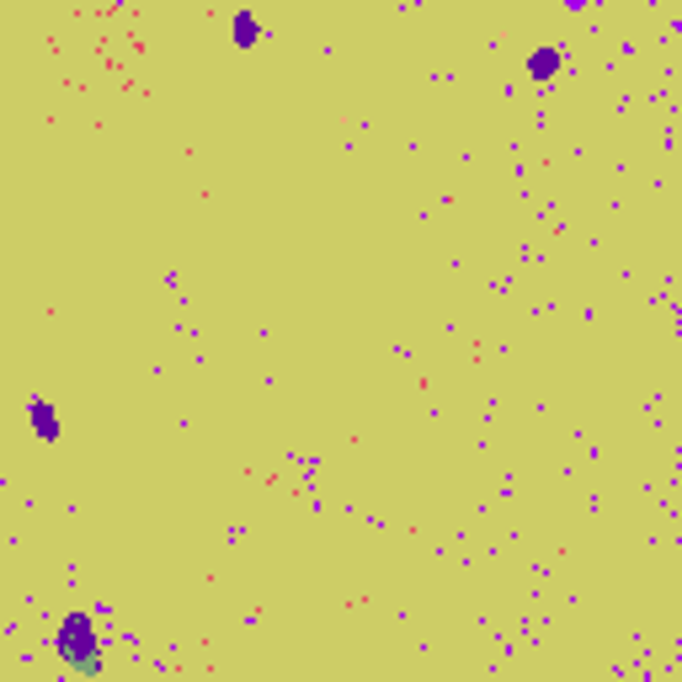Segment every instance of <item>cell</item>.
<instances>
[{
    "mask_svg": "<svg viewBox=\"0 0 682 682\" xmlns=\"http://www.w3.org/2000/svg\"><path fill=\"white\" fill-rule=\"evenodd\" d=\"M555 70H560V49H534V54H528V75H534V81H549Z\"/></svg>",
    "mask_w": 682,
    "mask_h": 682,
    "instance_id": "4",
    "label": "cell"
},
{
    "mask_svg": "<svg viewBox=\"0 0 682 682\" xmlns=\"http://www.w3.org/2000/svg\"><path fill=\"white\" fill-rule=\"evenodd\" d=\"M667 682H678V678H667Z\"/></svg>",
    "mask_w": 682,
    "mask_h": 682,
    "instance_id": "5",
    "label": "cell"
},
{
    "mask_svg": "<svg viewBox=\"0 0 682 682\" xmlns=\"http://www.w3.org/2000/svg\"><path fill=\"white\" fill-rule=\"evenodd\" d=\"M28 421H32V438H43V443H60V411L49 406V400H32L28 406Z\"/></svg>",
    "mask_w": 682,
    "mask_h": 682,
    "instance_id": "2",
    "label": "cell"
},
{
    "mask_svg": "<svg viewBox=\"0 0 682 682\" xmlns=\"http://www.w3.org/2000/svg\"><path fill=\"white\" fill-rule=\"evenodd\" d=\"M230 32H235V49H256V43H262V22H256L251 11H235Z\"/></svg>",
    "mask_w": 682,
    "mask_h": 682,
    "instance_id": "3",
    "label": "cell"
},
{
    "mask_svg": "<svg viewBox=\"0 0 682 682\" xmlns=\"http://www.w3.org/2000/svg\"><path fill=\"white\" fill-rule=\"evenodd\" d=\"M54 655L75 678H102V634H96V619L91 613H64L60 629H54Z\"/></svg>",
    "mask_w": 682,
    "mask_h": 682,
    "instance_id": "1",
    "label": "cell"
}]
</instances>
